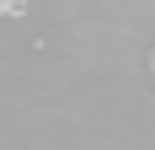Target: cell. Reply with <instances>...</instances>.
<instances>
[{
    "label": "cell",
    "instance_id": "1",
    "mask_svg": "<svg viewBox=\"0 0 155 150\" xmlns=\"http://www.w3.org/2000/svg\"><path fill=\"white\" fill-rule=\"evenodd\" d=\"M27 11V0H0V16H21Z\"/></svg>",
    "mask_w": 155,
    "mask_h": 150
}]
</instances>
